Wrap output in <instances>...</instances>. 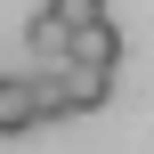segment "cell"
<instances>
[{
	"label": "cell",
	"mask_w": 154,
	"mask_h": 154,
	"mask_svg": "<svg viewBox=\"0 0 154 154\" xmlns=\"http://www.w3.org/2000/svg\"><path fill=\"white\" fill-rule=\"evenodd\" d=\"M73 57H81V65H122V32H114V16L81 24V32H73Z\"/></svg>",
	"instance_id": "obj_4"
},
{
	"label": "cell",
	"mask_w": 154,
	"mask_h": 154,
	"mask_svg": "<svg viewBox=\"0 0 154 154\" xmlns=\"http://www.w3.org/2000/svg\"><path fill=\"white\" fill-rule=\"evenodd\" d=\"M49 8H57V16H65V24H73V32H81V24H97V16H106V0H49Z\"/></svg>",
	"instance_id": "obj_5"
},
{
	"label": "cell",
	"mask_w": 154,
	"mask_h": 154,
	"mask_svg": "<svg viewBox=\"0 0 154 154\" xmlns=\"http://www.w3.org/2000/svg\"><path fill=\"white\" fill-rule=\"evenodd\" d=\"M32 122H49L41 114V81H8L0 73V138H24Z\"/></svg>",
	"instance_id": "obj_2"
},
{
	"label": "cell",
	"mask_w": 154,
	"mask_h": 154,
	"mask_svg": "<svg viewBox=\"0 0 154 154\" xmlns=\"http://www.w3.org/2000/svg\"><path fill=\"white\" fill-rule=\"evenodd\" d=\"M24 41H32V57H41V65H65V57H73V24H65L57 8H41V16L24 24Z\"/></svg>",
	"instance_id": "obj_3"
},
{
	"label": "cell",
	"mask_w": 154,
	"mask_h": 154,
	"mask_svg": "<svg viewBox=\"0 0 154 154\" xmlns=\"http://www.w3.org/2000/svg\"><path fill=\"white\" fill-rule=\"evenodd\" d=\"M106 97H114V65H81V57H65V65L41 73V114H97Z\"/></svg>",
	"instance_id": "obj_1"
}]
</instances>
